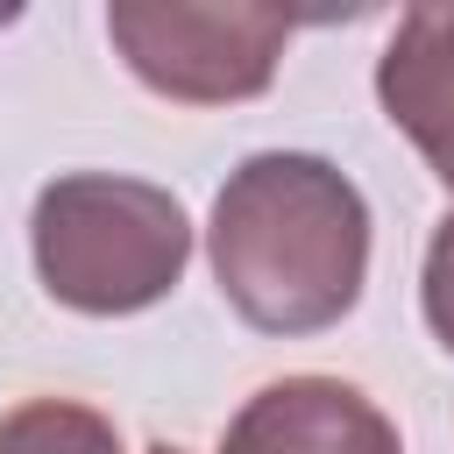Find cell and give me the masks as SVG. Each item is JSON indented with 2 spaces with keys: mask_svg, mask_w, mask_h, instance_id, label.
<instances>
[{
  "mask_svg": "<svg viewBox=\"0 0 454 454\" xmlns=\"http://www.w3.org/2000/svg\"><path fill=\"white\" fill-rule=\"evenodd\" d=\"M149 454H184V447H170V440H156V447H149Z\"/></svg>",
  "mask_w": 454,
  "mask_h": 454,
  "instance_id": "ba28073f",
  "label": "cell"
},
{
  "mask_svg": "<svg viewBox=\"0 0 454 454\" xmlns=\"http://www.w3.org/2000/svg\"><path fill=\"white\" fill-rule=\"evenodd\" d=\"M0 454H121V433L106 411L71 397H28L0 419Z\"/></svg>",
  "mask_w": 454,
  "mask_h": 454,
  "instance_id": "8992f818",
  "label": "cell"
},
{
  "mask_svg": "<svg viewBox=\"0 0 454 454\" xmlns=\"http://www.w3.org/2000/svg\"><path fill=\"white\" fill-rule=\"evenodd\" d=\"M419 305H426V326H433V340L454 355V206L440 213V227H433V241H426Z\"/></svg>",
  "mask_w": 454,
  "mask_h": 454,
  "instance_id": "52a82bcc",
  "label": "cell"
},
{
  "mask_svg": "<svg viewBox=\"0 0 454 454\" xmlns=\"http://www.w3.org/2000/svg\"><path fill=\"white\" fill-rule=\"evenodd\" d=\"M35 277L85 319H128L177 291L192 262V220L177 192L121 170H64L28 213Z\"/></svg>",
  "mask_w": 454,
  "mask_h": 454,
  "instance_id": "7a4b0ae2",
  "label": "cell"
},
{
  "mask_svg": "<svg viewBox=\"0 0 454 454\" xmlns=\"http://www.w3.org/2000/svg\"><path fill=\"white\" fill-rule=\"evenodd\" d=\"M206 255L220 298L255 333H326L369 284V199L312 149H262L227 170Z\"/></svg>",
  "mask_w": 454,
  "mask_h": 454,
  "instance_id": "6da1fadb",
  "label": "cell"
},
{
  "mask_svg": "<svg viewBox=\"0 0 454 454\" xmlns=\"http://www.w3.org/2000/svg\"><path fill=\"white\" fill-rule=\"evenodd\" d=\"M376 99L397 135L426 156V170L454 192V0L404 7L383 57H376Z\"/></svg>",
  "mask_w": 454,
  "mask_h": 454,
  "instance_id": "5b68a950",
  "label": "cell"
},
{
  "mask_svg": "<svg viewBox=\"0 0 454 454\" xmlns=\"http://www.w3.org/2000/svg\"><path fill=\"white\" fill-rule=\"evenodd\" d=\"M291 14L277 7H184V0H114L106 43L121 64L184 106H234L270 92L277 57L291 43Z\"/></svg>",
  "mask_w": 454,
  "mask_h": 454,
  "instance_id": "3957f363",
  "label": "cell"
},
{
  "mask_svg": "<svg viewBox=\"0 0 454 454\" xmlns=\"http://www.w3.org/2000/svg\"><path fill=\"white\" fill-rule=\"evenodd\" d=\"M220 454H404L376 397L340 376H277L234 419Z\"/></svg>",
  "mask_w": 454,
  "mask_h": 454,
  "instance_id": "277c9868",
  "label": "cell"
}]
</instances>
